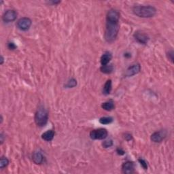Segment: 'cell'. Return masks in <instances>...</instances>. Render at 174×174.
<instances>
[{
    "label": "cell",
    "mask_w": 174,
    "mask_h": 174,
    "mask_svg": "<svg viewBox=\"0 0 174 174\" xmlns=\"http://www.w3.org/2000/svg\"><path fill=\"white\" fill-rule=\"evenodd\" d=\"M120 29L118 22H112L106 21L104 38L105 41L112 43L116 40Z\"/></svg>",
    "instance_id": "cell-1"
},
{
    "label": "cell",
    "mask_w": 174,
    "mask_h": 174,
    "mask_svg": "<svg viewBox=\"0 0 174 174\" xmlns=\"http://www.w3.org/2000/svg\"><path fill=\"white\" fill-rule=\"evenodd\" d=\"M133 12L141 18H151L156 15V9L152 6H138L133 7Z\"/></svg>",
    "instance_id": "cell-2"
},
{
    "label": "cell",
    "mask_w": 174,
    "mask_h": 174,
    "mask_svg": "<svg viewBox=\"0 0 174 174\" xmlns=\"http://www.w3.org/2000/svg\"><path fill=\"white\" fill-rule=\"evenodd\" d=\"M36 124L38 127H44L48 122V113L44 105H40L37 110L36 112L35 117H34Z\"/></svg>",
    "instance_id": "cell-3"
},
{
    "label": "cell",
    "mask_w": 174,
    "mask_h": 174,
    "mask_svg": "<svg viewBox=\"0 0 174 174\" xmlns=\"http://www.w3.org/2000/svg\"><path fill=\"white\" fill-rule=\"evenodd\" d=\"M107 131L105 129H95L90 131V138L92 139H99V140H103L107 137Z\"/></svg>",
    "instance_id": "cell-4"
},
{
    "label": "cell",
    "mask_w": 174,
    "mask_h": 174,
    "mask_svg": "<svg viewBox=\"0 0 174 174\" xmlns=\"http://www.w3.org/2000/svg\"><path fill=\"white\" fill-rule=\"evenodd\" d=\"M31 24H32V21L30 19L27 18V17H23L17 21L16 27L20 30L26 31L29 30V28L31 27Z\"/></svg>",
    "instance_id": "cell-5"
},
{
    "label": "cell",
    "mask_w": 174,
    "mask_h": 174,
    "mask_svg": "<svg viewBox=\"0 0 174 174\" xmlns=\"http://www.w3.org/2000/svg\"><path fill=\"white\" fill-rule=\"evenodd\" d=\"M18 13L14 10H8L4 12L2 16V20L4 23H11L14 21L17 18Z\"/></svg>",
    "instance_id": "cell-6"
},
{
    "label": "cell",
    "mask_w": 174,
    "mask_h": 174,
    "mask_svg": "<svg viewBox=\"0 0 174 174\" xmlns=\"http://www.w3.org/2000/svg\"><path fill=\"white\" fill-rule=\"evenodd\" d=\"M167 136V131L165 130H161V131L154 132L152 134L150 137L151 140L155 143H160Z\"/></svg>",
    "instance_id": "cell-7"
},
{
    "label": "cell",
    "mask_w": 174,
    "mask_h": 174,
    "mask_svg": "<svg viewBox=\"0 0 174 174\" xmlns=\"http://www.w3.org/2000/svg\"><path fill=\"white\" fill-rule=\"evenodd\" d=\"M141 70V65L139 63H135V64L132 65L130 66L127 70H126L125 73H124V76L125 77H131L133 76L138 74Z\"/></svg>",
    "instance_id": "cell-8"
},
{
    "label": "cell",
    "mask_w": 174,
    "mask_h": 174,
    "mask_svg": "<svg viewBox=\"0 0 174 174\" xmlns=\"http://www.w3.org/2000/svg\"><path fill=\"white\" fill-rule=\"evenodd\" d=\"M133 37L138 42L141 44H146L149 41V37L146 33L141 32V31H136L134 33Z\"/></svg>",
    "instance_id": "cell-9"
},
{
    "label": "cell",
    "mask_w": 174,
    "mask_h": 174,
    "mask_svg": "<svg viewBox=\"0 0 174 174\" xmlns=\"http://www.w3.org/2000/svg\"><path fill=\"white\" fill-rule=\"evenodd\" d=\"M120 19V13L116 10L111 9L107 12L106 15V21L112 22H118Z\"/></svg>",
    "instance_id": "cell-10"
},
{
    "label": "cell",
    "mask_w": 174,
    "mask_h": 174,
    "mask_svg": "<svg viewBox=\"0 0 174 174\" xmlns=\"http://www.w3.org/2000/svg\"><path fill=\"white\" fill-rule=\"evenodd\" d=\"M32 160L36 165H41L44 161V156L40 150H37L32 154Z\"/></svg>",
    "instance_id": "cell-11"
},
{
    "label": "cell",
    "mask_w": 174,
    "mask_h": 174,
    "mask_svg": "<svg viewBox=\"0 0 174 174\" xmlns=\"http://www.w3.org/2000/svg\"><path fill=\"white\" fill-rule=\"evenodd\" d=\"M134 163L131 161H126L122 165V171L123 173L131 174L134 172Z\"/></svg>",
    "instance_id": "cell-12"
},
{
    "label": "cell",
    "mask_w": 174,
    "mask_h": 174,
    "mask_svg": "<svg viewBox=\"0 0 174 174\" xmlns=\"http://www.w3.org/2000/svg\"><path fill=\"white\" fill-rule=\"evenodd\" d=\"M112 55L111 53L108 52V51L105 52L102 55V56L101 57V59H100L101 66L109 64V63L110 62V61L112 60Z\"/></svg>",
    "instance_id": "cell-13"
},
{
    "label": "cell",
    "mask_w": 174,
    "mask_h": 174,
    "mask_svg": "<svg viewBox=\"0 0 174 174\" xmlns=\"http://www.w3.org/2000/svg\"><path fill=\"white\" fill-rule=\"evenodd\" d=\"M55 131L53 130H48V131L44 132L41 135V139L46 141H52L54 137H55Z\"/></svg>",
    "instance_id": "cell-14"
},
{
    "label": "cell",
    "mask_w": 174,
    "mask_h": 174,
    "mask_svg": "<svg viewBox=\"0 0 174 174\" xmlns=\"http://www.w3.org/2000/svg\"><path fill=\"white\" fill-rule=\"evenodd\" d=\"M112 89V82L111 80H107L106 82L105 83L104 89H103V93L105 95H107L110 94Z\"/></svg>",
    "instance_id": "cell-15"
},
{
    "label": "cell",
    "mask_w": 174,
    "mask_h": 174,
    "mask_svg": "<svg viewBox=\"0 0 174 174\" xmlns=\"http://www.w3.org/2000/svg\"><path fill=\"white\" fill-rule=\"evenodd\" d=\"M101 107L106 111H111L114 110L115 107L114 102L112 100H109V101H105L101 104Z\"/></svg>",
    "instance_id": "cell-16"
},
{
    "label": "cell",
    "mask_w": 174,
    "mask_h": 174,
    "mask_svg": "<svg viewBox=\"0 0 174 174\" xmlns=\"http://www.w3.org/2000/svg\"><path fill=\"white\" fill-rule=\"evenodd\" d=\"M114 67L113 65L111 64H107L105 65H103L100 68V70L101 72L104 73H106V74H109V73H111L112 72H113Z\"/></svg>",
    "instance_id": "cell-17"
},
{
    "label": "cell",
    "mask_w": 174,
    "mask_h": 174,
    "mask_svg": "<svg viewBox=\"0 0 174 174\" xmlns=\"http://www.w3.org/2000/svg\"><path fill=\"white\" fill-rule=\"evenodd\" d=\"M113 122L112 117H102L99 119V122L102 124H109Z\"/></svg>",
    "instance_id": "cell-18"
},
{
    "label": "cell",
    "mask_w": 174,
    "mask_h": 174,
    "mask_svg": "<svg viewBox=\"0 0 174 174\" xmlns=\"http://www.w3.org/2000/svg\"><path fill=\"white\" fill-rule=\"evenodd\" d=\"M9 160L8 158L5 157V156H1V161H0V169L3 170L4 168L6 167L8 165Z\"/></svg>",
    "instance_id": "cell-19"
},
{
    "label": "cell",
    "mask_w": 174,
    "mask_h": 174,
    "mask_svg": "<svg viewBox=\"0 0 174 174\" xmlns=\"http://www.w3.org/2000/svg\"><path fill=\"white\" fill-rule=\"evenodd\" d=\"M77 85V80L74 78H72L69 81L67 82V84L65 85V88H73Z\"/></svg>",
    "instance_id": "cell-20"
},
{
    "label": "cell",
    "mask_w": 174,
    "mask_h": 174,
    "mask_svg": "<svg viewBox=\"0 0 174 174\" xmlns=\"http://www.w3.org/2000/svg\"><path fill=\"white\" fill-rule=\"evenodd\" d=\"M112 145H113V141H112V139H108V140L104 141L102 144V146H104L105 148H110V147L112 146Z\"/></svg>",
    "instance_id": "cell-21"
},
{
    "label": "cell",
    "mask_w": 174,
    "mask_h": 174,
    "mask_svg": "<svg viewBox=\"0 0 174 174\" xmlns=\"http://www.w3.org/2000/svg\"><path fill=\"white\" fill-rule=\"evenodd\" d=\"M139 162L140 163V165H141L142 167H143L144 170H148V164H147L146 161L145 160L142 158H139Z\"/></svg>",
    "instance_id": "cell-22"
},
{
    "label": "cell",
    "mask_w": 174,
    "mask_h": 174,
    "mask_svg": "<svg viewBox=\"0 0 174 174\" xmlns=\"http://www.w3.org/2000/svg\"><path fill=\"white\" fill-rule=\"evenodd\" d=\"M8 48L10 49V50H15V49L17 48L16 46L14 44V43L13 42H9L8 44Z\"/></svg>",
    "instance_id": "cell-23"
},
{
    "label": "cell",
    "mask_w": 174,
    "mask_h": 174,
    "mask_svg": "<svg viewBox=\"0 0 174 174\" xmlns=\"http://www.w3.org/2000/svg\"><path fill=\"white\" fill-rule=\"evenodd\" d=\"M167 57L169 58V60H170L171 62L173 63V50H171L167 54Z\"/></svg>",
    "instance_id": "cell-24"
},
{
    "label": "cell",
    "mask_w": 174,
    "mask_h": 174,
    "mask_svg": "<svg viewBox=\"0 0 174 174\" xmlns=\"http://www.w3.org/2000/svg\"><path fill=\"white\" fill-rule=\"evenodd\" d=\"M124 138H125L127 141H130V140H131L132 139H133V137H132L131 134L126 133L125 135H124Z\"/></svg>",
    "instance_id": "cell-25"
},
{
    "label": "cell",
    "mask_w": 174,
    "mask_h": 174,
    "mask_svg": "<svg viewBox=\"0 0 174 174\" xmlns=\"http://www.w3.org/2000/svg\"><path fill=\"white\" fill-rule=\"evenodd\" d=\"M116 152L118 154H120V155H123V154H124V151L122 150L121 148H118L116 150Z\"/></svg>",
    "instance_id": "cell-26"
},
{
    "label": "cell",
    "mask_w": 174,
    "mask_h": 174,
    "mask_svg": "<svg viewBox=\"0 0 174 174\" xmlns=\"http://www.w3.org/2000/svg\"><path fill=\"white\" fill-rule=\"evenodd\" d=\"M4 135L3 133H1L0 134V141H1V144H2L4 143Z\"/></svg>",
    "instance_id": "cell-27"
},
{
    "label": "cell",
    "mask_w": 174,
    "mask_h": 174,
    "mask_svg": "<svg viewBox=\"0 0 174 174\" xmlns=\"http://www.w3.org/2000/svg\"><path fill=\"white\" fill-rule=\"evenodd\" d=\"M49 4H59L61 3V1H49L48 2Z\"/></svg>",
    "instance_id": "cell-28"
},
{
    "label": "cell",
    "mask_w": 174,
    "mask_h": 174,
    "mask_svg": "<svg viewBox=\"0 0 174 174\" xmlns=\"http://www.w3.org/2000/svg\"><path fill=\"white\" fill-rule=\"evenodd\" d=\"M4 57L3 56H1V61H0V64L1 65H2L4 63Z\"/></svg>",
    "instance_id": "cell-29"
},
{
    "label": "cell",
    "mask_w": 174,
    "mask_h": 174,
    "mask_svg": "<svg viewBox=\"0 0 174 174\" xmlns=\"http://www.w3.org/2000/svg\"><path fill=\"white\" fill-rule=\"evenodd\" d=\"M124 57H131V54H129V53H126V54H124Z\"/></svg>",
    "instance_id": "cell-30"
}]
</instances>
